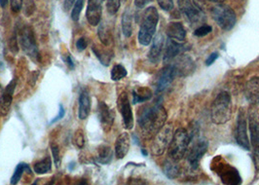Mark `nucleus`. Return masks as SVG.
Masks as SVG:
<instances>
[{
    "label": "nucleus",
    "instance_id": "nucleus-1",
    "mask_svg": "<svg viewBox=\"0 0 259 185\" xmlns=\"http://www.w3.org/2000/svg\"><path fill=\"white\" fill-rule=\"evenodd\" d=\"M167 111L162 102H156L154 105L143 107L139 113V125L145 138H153L158 131L167 122Z\"/></svg>",
    "mask_w": 259,
    "mask_h": 185
},
{
    "label": "nucleus",
    "instance_id": "nucleus-2",
    "mask_svg": "<svg viewBox=\"0 0 259 185\" xmlns=\"http://www.w3.org/2000/svg\"><path fill=\"white\" fill-rule=\"evenodd\" d=\"M232 117V100L227 92L217 96L210 110V119L217 125H223Z\"/></svg>",
    "mask_w": 259,
    "mask_h": 185
},
{
    "label": "nucleus",
    "instance_id": "nucleus-3",
    "mask_svg": "<svg viewBox=\"0 0 259 185\" xmlns=\"http://www.w3.org/2000/svg\"><path fill=\"white\" fill-rule=\"evenodd\" d=\"M159 22V14L155 7L146 8L142 15L141 28L139 31V42L143 46H148L155 35Z\"/></svg>",
    "mask_w": 259,
    "mask_h": 185
},
{
    "label": "nucleus",
    "instance_id": "nucleus-4",
    "mask_svg": "<svg viewBox=\"0 0 259 185\" xmlns=\"http://www.w3.org/2000/svg\"><path fill=\"white\" fill-rule=\"evenodd\" d=\"M189 142L190 137L187 130L184 128H179L174 132L171 142L168 146V157L178 162L182 160L188 150Z\"/></svg>",
    "mask_w": 259,
    "mask_h": 185
},
{
    "label": "nucleus",
    "instance_id": "nucleus-5",
    "mask_svg": "<svg viewBox=\"0 0 259 185\" xmlns=\"http://www.w3.org/2000/svg\"><path fill=\"white\" fill-rule=\"evenodd\" d=\"M211 170L219 174L224 184L238 185L242 183V178L237 169L226 163L221 156L211 162Z\"/></svg>",
    "mask_w": 259,
    "mask_h": 185
},
{
    "label": "nucleus",
    "instance_id": "nucleus-6",
    "mask_svg": "<svg viewBox=\"0 0 259 185\" xmlns=\"http://www.w3.org/2000/svg\"><path fill=\"white\" fill-rule=\"evenodd\" d=\"M174 135V126L171 122H166V124L158 131L153 136L151 152L154 156H161L165 153L169 146Z\"/></svg>",
    "mask_w": 259,
    "mask_h": 185
},
{
    "label": "nucleus",
    "instance_id": "nucleus-7",
    "mask_svg": "<svg viewBox=\"0 0 259 185\" xmlns=\"http://www.w3.org/2000/svg\"><path fill=\"white\" fill-rule=\"evenodd\" d=\"M211 15L218 26L223 30H231L237 22V16L233 9L225 4H219L212 8Z\"/></svg>",
    "mask_w": 259,
    "mask_h": 185
},
{
    "label": "nucleus",
    "instance_id": "nucleus-8",
    "mask_svg": "<svg viewBox=\"0 0 259 185\" xmlns=\"http://www.w3.org/2000/svg\"><path fill=\"white\" fill-rule=\"evenodd\" d=\"M189 137H190L189 143H191V147L189 148L187 159L191 168L197 169L201 159L203 158V156L207 152L208 143L206 138L197 136V132L195 131L189 133Z\"/></svg>",
    "mask_w": 259,
    "mask_h": 185
},
{
    "label": "nucleus",
    "instance_id": "nucleus-9",
    "mask_svg": "<svg viewBox=\"0 0 259 185\" xmlns=\"http://www.w3.org/2000/svg\"><path fill=\"white\" fill-rule=\"evenodd\" d=\"M19 41L26 55L34 62H39V51L37 42L33 29L28 26H25L19 33Z\"/></svg>",
    "mask_w": 259,
    "mask_h": 185
},
{
    "label": "nucleus",
    "instance_id": "nucleus-10",
    "mask_svg": "<svg viewBox=\"0 0 259 185\" xmlns=\"http://www.w3.org/2000/svg\"><path fill=\"white\" fill-rule=\"evenodd\" d=\"M249 132L252 147V161L255 171H259V115L257 111L252 108L249 110Z\"/></svg>",
    "mask_w": 259,
    "mask_h": 185
},
{
    "label": "nucleus",
    "instance_id": "nucleus-11",
    "mask_svg": "<svg viewBox=\"0 0 259 185\" xmlns=\"http://www.w3.org/2000/svg\"><path fill=\"white\" fill-rule=\"evenodd\" d=\"M178 5L181 12L186 16L192 25H203L206 21L205 14L195 5L192 0H179Z\"/></svg>",
    "mask_w": 259,
    "mask_h": 185
},
{
    "label": "nucleus",
    "instance_id": "nucleus-12",
    "mask_svg": "<svg viewBox=\"0 0 259 185\" xmlns=\"http://www.w3.org/2000/svg\"><path fill=\"white\" fill-rule=\"evenodd\" d=\"M117 106L122 116L124 128L126 130H132L134 128V114L127 92H122L120 94L117 101Z\"/></svg>",
    "mask_w": 259,
    "mask_h": 185
},
{
    "label": "nucleus",
    "instance_id": "nucleus-13",
    "mask_svg": "<svg viewBox=\"0 0 259 185\" xmlns=\"http://www.w3.org/2000/svg\"><path fill=\"white\" fill-rule=\"evenodd\" d=\"M236 142L239 146L246 150H250V142L247 135V128H246V120L245 113L243 110L239 111L237 118V126L235 131Z\"/></svg>",
    "mask_w": 259,
    "mask_h": 185
},
{
    "label": "nucleus",
    "instance_id": "nucleus-14",
    "mask_svg": "<svg viewBox=\"0 0 259 185\" xmlns=\"http://www.w3.org/2000/svg\"><path fill=\"white\" fill-rule=\"evenodd\" d=\"M175 72L177 76L180 77H187L194 73L196 69V64L193 59L187 55L182 54L175 62L174 65Z\"/></svg>",
    "mask_w": 259,
    "mask_h": 185
},
{
    "label": "nucleus",
    "instance_id": "nucleus-15",
    "mask_svg": "<svg viewBox=\"0 0 259 185\" xmlns=\"http://www.w3.org/2000/svg\"><path fill=\"white\" fill-rule=\"evenodd\" d=\"M176 76L177 75L174 66L171 65H166L159 73V76L156 81V92H162L168 89V86L172 83Z\"/></svg>",
    "mask_w": 259,
    "mask_h": 185
},
{
    "label": "nucleus",
    "instance_id": "nucleus-16",
    "mask_svg": "<svg viewBox=\"0 0 259 185\" xmlns=\"http://www.w3.org/2000/svg\"><path fill=\"white\" fill-rule=\"evenodd\" d=\"M103 0H89L86 17L88 23L92 27H97L101 23L102 14H103V6H102Z\"/></svg>",
    "mask_w": 259,
    "mask_h": 185
},
{
    "label": "nucleus",
    "instance_id": "nucleus-17",
    "mask_svg": "<svg viewBox=\"0 0 259 185\" xmlns=\"http://www.w3.org/2000/svg\"><path fill=\"white\" fill-rule=\"evenodd\" d=\"M185 46L182 44V42H178L175 40L168 39L165 42L164 47V55H163V62L165 65H169V63L176 59L180 54H182L185 49Z\"/></svg>",
    "mask_w": 259,
    "mask_h": 185
},
{
    "label": "nucleus",
    "instance_id": "nucleus-18",
    "mask_svg": "<svg viewBox=\"0 0 259 185\" xmlns=\"http://www.w3.org/2000/svg\"><path fill=\"white\" fill-rule=\"evenodd\" d=\"M17 85V79L14 78L8 86L3 90L1 99H0V115L5 116L8 114L10 107L13 102L14 92Z\"/></svg>",
    "mask_w": 259,
    "mask_h": 185
},
{
    "label": "nucleus",
    "instance_id": "nucleus-19",
    "mask_svg": "<svg viewBox=\"0 0 259 185\" xmlns=\"http://www.w3.org/2000/svg\"><path fill=\"white\" fill-rule=\"evenodd\" d=\"M98 113H99V119L101 122V126L104 130V132H108L114 122V113L113 111L109 108L104 102H100L98 106Z\"/></svg>",
    "mask_w": 259,
    "mask_h": 185
},
{
    "label": "nucleus",
    "instance_id": "nucleus-20",
    "mask_svg": "<svg viewBox=\"0 0 259 185\" xmlns=\"http://www.w3.org/2000/svg\"><path fill=\"white\" fill-rule=\"evenodd\" d=\"M165 42H166V40L162 33H158L153 37V39L151 41L152 45L148 52V60L152 64H157L160 61L161 57L163 56Z\"/></svg>",
    "mask_w": 259,
    "mask_h": 185
},
{
    "label": "nucleus",
    "instance_id": "nucleus-21",
    "mask_svg": "<svg viewBox=\"0 0 259 185\" xmlns=\"http://www.w3.org/2000/svg\"><path fill=\"white\" fill-rule=\"evenodd\" d=\"M245 98L250 106L259 104V77L255 76L248 80L245 85Z\"/></svg>",
    "mask_w": 259,
    "mask_h": 185
},
{
    "label": "nucleus",
    "instance_id": "nucleus-22",
    "mask_svg": "<svg viewBox=\"0 0 259 185\" xmlns=\"http://www.w3.org/2000/svg\"><path fill=\"white\" fill-rule=\"evenodd\" d=\"M131 146V136L128 132H122L117 137L115 143V156L117 159H123L128 154Z\"/></svg>",
    "mask_w": 259,
    "mask_h": 185
},
{
    "label": "nucleus",
    "instance_id": "nucleus-23",
    "mask_svg": "<svg viewBox=\"0 0 259 185\" xmlns=\"http://www.w3.org/2000/svg\"><path fill=\"white\" fill-rule=\"evenodd\" d=\"M166 34L168 38L178 42H183L186 38V30L181 23H169L166 28Z\"/></svg>",
    "mask_w": 259,
    "mask_h": 185
},
{
    "label": "nucleus",
    "instance_id": "nucleus-24",
    "mask_svg": "<svg viewBox=\"0 0 259 185\" xmlns=\"http://www.w3.org/2000/svg\"><path fill=\"white\" fill-rule=\"evenodd\" d=\"M91 111V98L87 91H82L79 97V108H78V118L85 120L88 118Z\"/></svg>",
    "mask_w": 259,
    "mask_h": 185
},
{
    "label": "nucleus",
    "instance_id": "nucleus-25",
    "mask_svg": "<svg viewBox=\"0 0 259 185\" xmlns=\"http://www.w3.org/2000/svg\"><path fill=\"white\" fill-rule=\"evenodd\" d=\"M164 172L169 179H176L181 174V168L178 165V161L168 157L164 164Z\"/></svg>",
    "mask_w": 259,
    "mask_h": 185
},
{
    "label": "nucleus",
    "instance_id": "nucleus-26",
    "mask_svg": "<svg viewBox=\"0 0 259 185\" xmlns=\"http://www.w3.org/2000/svg\"><path fill=\"white\" fill-rule=\"evenodd\" d=\"M152 92L147 87H137L133 91V104H141L151 99Z\"/></svg>",
    "mask_w": 259,
    "mask_h": 185
},
{
    "label": "nucleus",
    "instance_id": "nucleus-27",
    "mask_svg": "<svg viewBox=\"0 0 259 185\" xmlns=\"http://www.w3.org/2000/svg\"><path fill=\"white\" fill-rule=\"evenodd\" d=\"M112 157H113V152H112V149L110 146L103 145L98 148L97 160L102 165L109 164L112 160Z\"/></svg>",
    "mask_w": 259,
    "mask_h": 185
},
{
    "label": "nucleus",
    "instance_id": "nucleus-28",
    "mask_svg": "<svg viewBox=\"0 0 259 185\" xmlns=\"http://www.w3.org/2000/svg\"><path fill=\"white\" fill-rule=\"evenodd\" d=\"M122 31L127 38L133 34V15L130 9H126L122 16Z\"/></svg>",
    "mask_w": 259,
    "mask_h": 185
},
{
    "label": "nucleus",
    "instance_id": "nucleus-29",
    "mask_svg": "<svg viewBox=\"0 0 259 185\" xmlns=\"http://www.w3.org/2000/svg\"><path fill=\"white\" fill-rule=\"evenodd\" d=\"M34 172L37 174H45L48 172H51L52 170V161L49 156H46L45 158L38 161L37 163L34 164L33 166Z\"/></svg>",
    "mask_w": 259,
    "mask_h": 185
},
{
    "label": "nucleus",
    "instance_id": "nucleus-30",
    "mask_svg": "<svg viewBox=\"0 0 259 185\" xmlns=\"http://www.w3.org/2000/svg\"><path fill=\"white\" fill-rule=\"evenodd\" d=\"M92 51L97 56V58L100 60V62L104 65L107 66L109 65L111 59H112V53L107 51V50H103L101 48H98L97 46H94L92 48Z\"/></svg>",
    "mask_w": 259,
    "mask_h": 185
},
{
    "label": "nucleus",
    "instance_id": "nucleus-31",
    "mask_svg": "<svg viewBox=\"0 0 259 185\" xmlns=\"http://www.w3.org/2000/svg\"><path fill=\"white\" fill-rule=\"evenodd\" d=\"M98 31H99L98 34H99V38L101 40V42L104 44V46H109L112 41L111 32L109 31V29L104 24H103L100 26Z\"/></svg>",
    "mask_w": 259,
    "mask_h": 185
},
{
    "label": "nucleus",
    "instance_id": "nucleus-32",
    "mask_svg": "<svg viewBox=\"0 0 259 185\" xmlns=\"http://www.w3.org/2000/svg\"><path fill=\"white\" fill-rule=\"evenodd\" d=\"M26 170H30V168L27 164H25V163L19 164L16 167L15 172H14L13 175L11 177V181H10L11 184H17L21 180V178H22V176H23V174H24Z\"/></svg>",
    "mask_w": 259,
    "mask_h": 185
},
{
    "label": "nucleus",
    "instance_id": "nucleus-33",
    "mask_svg": "<svg viewBox=\"0 0 259 185\" xmlns=\"http://www.w3.org/2000/svg\"><path fill=\"white\" fill-rule=\"evenodd\" d=\"M127 69L122 65H115L111 70V79L113 81H119L127 76Z\"/></svg>",
    "mask_w": 259,
    "mask_h": 185
},
{
    "label": "nucleus",
    "instance_id": "nucleus-34",
    "mask_svg": "<svg viewBox=\"0 0 259 185\" xmlns=\"http://www.w3.org/2000/svg\"><path fill=\"white\" fill-rule=\"evenodd\" d=\"M85 0H76L73 4V9L71 12V18L74 22H77L80 18V14L82 12Z\"/></svg>",
    "mask_w": 259,
    "mask_h": 185
},
{
    "label": "nucleus",
    "instance_id": "nucleus-35",
    "mask_svg": "<svg viewBox=\"0 0 259 185\" xmlns=\"http://www.w3.org/2000/svg\"><path fill=\"white\" fill-rule=\"evenodd\" d=\"M73 145L75 147H77L79 149H82L85 146V136H84V132L82 130H77L72 138Z\"/></svg>",
    "mask_w": 259,
    "mask_h": 185
},
{
    "label": "nucleus",
    "instance_id": "nucleus-36",
    "mask_svg": "<svg viewBox=\"0 0 259 185\" xmlns=\"http://www.w3.org/2000/svg\"><path fill=\"white\" fill-rule=\"evenodd\" d=\"M121 6V0H107L106 9L110 15H115Z\"/></svg>",
    "mask_w": 259,
    "mask_h": 185
},
{
    "label": "nucleus",
    "instance_id": "nucleus-37",
    "mask_svg": "<svg viewBox=\"0 0 259 185\" xmlns=\"http://www.w3.org/2000/svg\"><path fill=\"white\" fill-rule=\"evenodd\" d=\"M211 31H212V27L208 25L203 24L195 29L194 35L197 37H203V36H206L207 34H209Z\"/></svg>",
    "mask_w": 259,
    "mask_h": 185
},
{
    "label": "nucleus",
    "instance_id": "nucleus-38",
    "mask_svg": "<svg viewBox=\"0 0 259 185\" xmlns=\"http://www.w3.org/2000/svg\"><path fill=\"white\" fill-rule=\"evenodd\" d=\"M23 11L26 17H30L35 11V4L33 0H26L23 5Z\"/></svg>",
    "mask_w": 259,
    "mask_h": 185
},
{
    "label": "nucleus",
    "instance_id": "nucleus-39",
    "mask_svg": "<svg viewBox=\"0 0 259 185\" xmlns=\"http://www.w3.org/2000/svg\"><path fill=\"white\" fill-rule=\"evenodd\" d=\"M51 150H52L53 157H54V163H55L56 167L59 168L61 166V163H62L59 146L55 145V144H52L51 145Z\"/></svg>",
    "mask_w": 259,
    "mask_h": 185
},
{
    "label": "nucleus",
    "instance_id": "nucleus-40",
    "mask_svg": "<svg viewBox=\"0 0 259 185\" xmlns=\"http://www.w3.org/2000/svg\"><path fill=\"white\" fill-rule=\"evenodd\" d=\"M157 2H158V5L161 7V9L167 12L171 11L175 7L174 0H157Z\"/></svg>",
    "mask_w": 259,
    "mask_h": 185
},
{
    "label": "nucleus",
    "instance_id": "nucleus-41",
    "mask_svg": "<svg viewBox=\"0 0 259 185\" xmlns=\"http://www.w3.org/2000/svg\"><path fill=\"white\" fill-rule=\"evenodd\" d=\"M10 5L14 13H18L22 9L23 0H10Z\"/></svg>",
    "mask_w": 259,
    "mask_h": 185
},
{
    "label": "nucleus",
    "instance_id": "nucleus-42",
    "mask_svg": "<svg viewBox=\"0 0 259 185\" xmlns=\"http://www.w3.org/2000/svg\"><path fill=\"white\" fill-rule=\"evenodd\" d=\"M9 48L12 51V53L17 54L19 51V46H18V40H17V35L14 34L9 41Z\"/></svg>",
    "mask_w": 259,
    "mask_h": 185
},
{
    "label": "nucleus",
    "instance_id": "nucleus-43",
    "mask_svg": "<svg viewBox=\"0 0 259 185\" xmlns=\"http://www.w3.org/2000/svg\"><path fill=\"white\" fill-rule=\"evenodd\" d=\"M87 45H88V41L85 37L79 38L77 42H76V48H77L78 51H80V52L84 51L87 48Z\"/></svg>",
    "mask_w": 259,
    "mask_h": 185
},
{
    "label": "nucleus",
    "instance_id": "nucleus-44",
    "mask_svg": "<svg viewBox=\"0 0 259 185\" xmlns=\"http://www.w3.org/2000/svg\"><path fill=\"white\" fill-rule=\"evenodd\" d=\"M59 107H60V108H59V113H58V115L50 122V125H52L54 123H56V122H58V121H60V120L63 119V118L65 117V111L64 106H62V105H60Z\"/></svg>",
    "mask_w": 259,
    "mask_h": 185
},
{
    "label": "nucleus",
    "instance_id": "nucleus-45",
    "mask_svg": "<svg viewBox=\"0 0 259 185\" xmlns=\"http://www.w3.org/2000/svg\"><path fill=\"white\" fill-rule=\"evenodd\" d=\"M218 59H219V53H218V52L210 54V55L208 56V58L206 60V66H211Z\"/></svg>",
    "mask_w": 259,
    "mask_h": 185
},
{
    "label": "nucleus",
    "instance_id": "nucleus-46",
    "mask_svg": "<svg viewBox=\"0 0 259 185\" xmlns=\"http://www.w3.org/2000/svg\"><path fill=\"white\" fill-rule=\"evenodd\" d=\"M39 71H33L29 74V79H28V84L30 86H34L36 83V80L38 78Z\"/></svg>",
    "mask_w": 259,
    "mask_h": 185
},
{
    "label": "nucleus",
    "instance_id": "nucleus-47",
    "mask_svg": "<svg viewBox=\"0 0 259 185\" xmlns=\"http://www.w3.org/2000/svg\"><path fill=\"white\" fill-rule=\"evenodd\" d=\"M64 61H65V64L67 65V66L69 67V69H74L75 64H74V62H73V60H72L70 54H67V55H66V57L64 58Z\"/></svg>",
    "mask_w": 259,
    "mask_h": 185
},
{
    "label": "nucleus",
    "instance_id": "nucleus-48",
    "mask_svg": "<svg viewBox=\"0 0 259 185\" xmlns=\"http://www.w3.org/2000/svg\"><path fill=\"white\" fill-rule=\"evenodd\" d=\"M152 1H153V0H135V5H136L138 8L142 9L143 7H145L148 3L152 2Z\"/></svg>",
    "mask_w": 259,
    "mask_h": 185
},
{
    "label": "nucleus",
    "instance_id": "nucleus-49",
    "mask_svg": "<svg viewBox=\"0 0 259 185\" xmlns=\"http://www.w3.org/2000/svg\"><path fill=\"white\" fill-rule=\"evenodd\" d=\"M76 0H65V9L67 11V10H69V9H71V7L73 6V4H74V2H75Z\"/></svg>",
    "mask_w": 259,
    "mask_h": 185
},
{
    "label": "nucleus",
    "instance_id": "nucleus-50",
    "mask_svg": "<svg viewBox=\"0 0 259 185\" xmlns=\"http://www.w3.org/2000/svg\"><path fill=\"white\" fill-rule=\"evenodd\" d=\"M7 3H8V0H0V6L2 8H5L7 6Z\"/></svg>",
    "mask_w": 259,
    "mask_h": 185
},
{
    "label": "nucleus",
    "instance_id": "nucleus-51",
    "mask_svg": "<svg viewBox=\"0 0 259 185\" xmlns=\"http://www.w3.org/2000/svg\"><path fill=\"white\" fill-rule=\"evenodd\" d=\"M208 1L213 2V3H218V4H221V3H223L225 0H208Z\"/></svg>",
    "mask_w": 259,
    "mask_h": 185
},
{
    "label": "nucleus",
    "instance_id": "nucleus-52",
    "mask_svg": "<svg viewBox=\"0 0 259 185\" xmlns=\"http://www.w3.org/2000/svg\"><path fill=\"white\" fill-rule=\"evenodd\" d=\"M142 153H143L144 156H147V152L145 151V149H142Z\"/></svg>",
    "mask_w": 259,
    "mask_h": 185
},
{
    "label": "nucleus",
    "instance_id": "nucleus-53",
    "mask_svg": "<svg viewBox=\"0 0 259 185\" xmlns=\"http://www.w3.org/2000/svg\"><path fill=\"white\" fill-rule=\"evenodd\" d=\"M2 92H3V89H2V87H1V85H0V99H1V96H2Z\"/></svg>",
    "mask_w": 259,
    "mask_h": 185
}]
</instances>
